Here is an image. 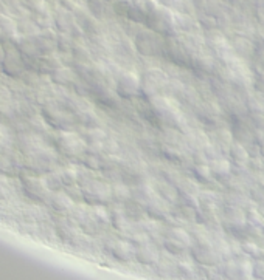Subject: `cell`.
<instances>
[{"instance_id":"1","label":"cell","mask_w":264,"mask_h":280,"mask_svg":"<svg viewBox=\"0 0 264 280\" xmlns=\"http://www.w3.org/2000/svg\"><path fill=\"white\" fill-rule=\"evenodd\" d=\"M140 87H142V84H140V78L132 71L123 73L117 81L118 93L121 96H126V98L135 96L137 93L140 91Z\"/></svg>"},{"instance_id":"2","label":"cell","mask_w":264,"mask_h":280,"mask_svg":"<svg viewBox=\"0 0 264 280\" xmlns=\"http://www.w3.org/2000/svg\"><path fill=\"white\" fill-rule=\"evenodd\" d=\"M190 243V240H188V235L178 229V231H171L166 237V241H165V245L166 248L171 251V252H181L187 248V245Z\"/></svg>"},{"instance_id":"3","label":"cell","mask_w":264,"mask_h":280,"mask_svg":"<svg viewBox=\"0 0 264 280\" xmlns=\"http://www.w3.org/2000/svg\"><path fill=\"white\" fill-rule=\"evenodd\" d=\"M157 252L154 248H151L149 245H142L138 249H137V258L138 262H142L145 265H151V263H155L157 262Z\"/></svg>"},{"instance_id":"4","label":"cell","mask_w":264,"mask_h":280,"mask_svg":"<svg viewBox=\"0 0 264 280\" xmlns=\"http://www.w3.org/2000/svg\"><path fill=\"white\" fill-rule=\"evenodd\" d=\"M225 275L230 280H247L249 271L245 269V266L241 265V263H232V265L227 266Z\"/></svg>"},{"instance_id":"5","label":"cell","mask_w":264,"mask_h":280,"mask_svg":"<svg viewBox=\"0 0 264 280\" xmlns=\"http://www.w3.org/2000/svg\"><path fill=\"white\" fill-rule=\"evenodd\" d=\"M112 254L118 258V260H129L132 255L131 246L125 241H115L114 248H112Z\"/></svg>"},{"instance_id":"6","label":"cell","mask_w":264,"mask_h":280,"mask_svg":"<svg viewBox=\"0 0 264 280\" xmlns=\"http://www.w3.org/2000/svg\"><path fill=\"white\" fill-rule=\"evenodd\" d=\"M230 157L238 164H245L249 161V152L241 144H233L230 149Z\"/></svg>"},{"instance_id":"7","label":"cell","mask_w":264,"mask_h":280,"mask_svg":"<svg viewBox=\"0 0 264 280\" xmlns=\"http://www.w3.org/2000/svg\"><path fill=\"white\" fill-rule=\"evenodd\" d=\"M211 172H213L215 175L218 177H225L230 174V163L222 160V158H218V160H213V163H211Z\"/></svg>"},{"instance_id":"8","label":"cell","mask_w":264,"mask_h":280,"mask_svg":"<svg viewBox=\"0 0 264 280\" xmlns=\"http://www.w3.org/2000/svg\"><path fill=\"white\" fill-rule=\"evenodd\" d=\"M195 257L199 260V262L207 263V265H211L215 262V258H216L213 251H211L210 248H204V246H201V248H198L195 251Z\"/></svg>"},{"instance_id":"9","label":"cell","mask_w":264,"mask_h":280,"mask_svg":"<svg viewBox=\"0 0 264 280\" xmlns=\"http://www.w3.org/2000/svg\"><path fill=\"white\" fill-rule=\"evenodd\" d=\"M195 172H196L198 178L202 180V181H210L211 175H213V172H211V167L208 164H198L195 167Z\"/></svg>"},{"instance_id":"10","label":"cell","mask_w":264,"mask_h":280,"mask_svg":"<svg viewBox=\"0 0 264 280\" xmlns=\"http://www.w3.org/2000/svg\"><path fill=\"white\" fill-rule=\"evenodd\" d=\"M111 194H112V197H114L115 200H118V201H125V200H128V197H129V191H128V188H125V186H114L112 191H111Z\"/></svg>"},{"instance_id":"11","label":"cell","mask_w":264,"mask_h":280,"mask_svg":"<svg viewBox=\"0 0 264 280\" xmlns=\"http://www.w3.org/2000/svg\"><path fill=\"white\" fill-rule=\"evenodd\" d=\"M149 212L155 217H163L166 214V209L160 201H152L149 206Z\"/></svg>"},{"instance_id":"12","label":"cell","mask_w":264,"mask_h":280,"mask_svg":"<svg viewBox=\"0 0 264 280\" xmlns=\"http://www.w3.org/2000/svg\"><path fill=\"white\" fill-rule=\"evenodd\" d=\"M252 274L256 278H264V262H256L252 268Z\"/></svg>"}]
</instances>
